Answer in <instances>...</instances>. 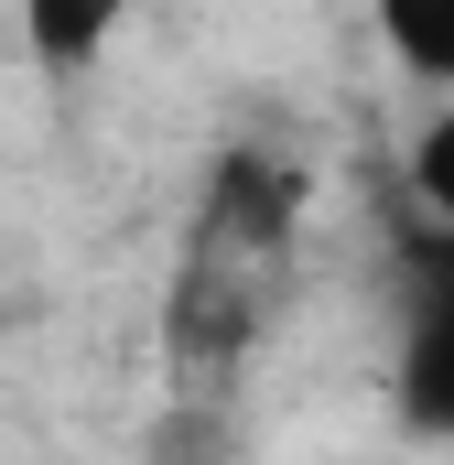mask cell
<instances>
[{
	"mask_svg": "<svg viewBox=\"0 0 454 465\" xmlns=\"http://www.w3.org/2000/svg\"><path fill=\"white\" fill-rule=\"evenodd\" d=\"M292 217H303V184H292L271 152H217V173H206V206H195V249L281 271V249H292Z\"/></svg>",
	"mask_w": 454,
	"mask_h": 465,
	"instance_id": "1",
	"label": "cell"
},
{
	"mask_svg": "<svg viewBox=\"0 0 454 465\" xmlns=\"http://www.w3.org/2000/svg\"><path fill=\"white\" fill-rule=\"evenodd\" d=\"M271 282H281V271H260V260H217V249H195L184 282H173V357H184V368H227V357L260 336Z\"/></svg>",
	"mask_w": 454,
	"mask_h": 465,
	"instance_id": "2",
	"label": "cell"
},
{
	"mask_svg": "<svg viewBox=\"0 0 454 465\" xmlns=\"http://www.w3.org/2000/svg\"><path fill=\"white\" fill-rule=\"evenodd\" d=\"M411 411L454 422V249H422V314H411Z\"/></svg>",
	"mask_w": 454,
	"mask_h": 465,
	"instance_id": "3",
	"label": "cell"
},
{
	"mask_svg": "<svg viewBox=\"0 0 454 465\" xmlns=\"http://www.w3.org/2000/svg\"><path fill=\"white\" fill-rule=\"evenodd\" d=\"M390 44H400V65H422V76H454V33H444V22L400 11V22H390Z\"/></svg>",
	"mask_w": 454,
	"mask_h": 465,
	"instance_id": "4",
	"label": "cell"
},
{
	"mask_svg": "<svg viewBox=\"0 0 454 465\" xmlns=\"http://www.w3.org/2000/svg\"><path fill=\"white\" fill-rule=\"evenodd\" d=\"M411 173H422V195H433V206L454 217V109L433 119V130H422V152H411Z\"/></svg>",
	"mask_w": 454,
	"mask_h": 465,
	"instance_id": "5",
	"label": "cell"
},
{
	"mask_svg": "<svg viewBox=\"0 0 454 465\" xmlns=\"http://www.w3.org/2000/svg\"><path fill=\"white\" fill-rule=\"evenodd\" d=\"M98 33H109V11H44V22H33V44H44V54H87Z\"/></svg>",
	"mask_w": 454,
	"mask_h": 465,
	"instance_id": "6",
	"label": "cell"
},
{
	"mask_svg": "<svg viewBox=\"0 0 454 465\" xmlns=\"http://www.w3.org/2000/svg\"><path fill=\"white\" fill-rule=\"evenodd\" d=\"M206 455H217V422H206V411H184V422H173V444H163L152 465H206Z\"/></svg>",
	"mask_w": 454,
	"mask_h": 465,
	"instance_id": "7",
	"label": "cell"
}]
</instances>
